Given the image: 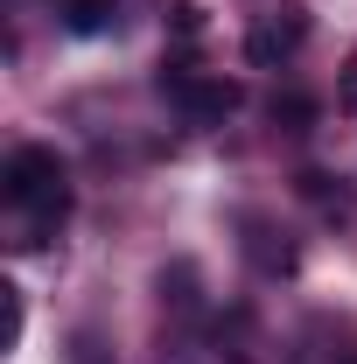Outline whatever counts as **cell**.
I'll return each mask as SVG.
<instances>
[{
	"instance_id": "obj_1",
	"label": "cell",
	"mask_w": 357,
	"mask_h": 364,
	"mask_svg": "<svg viewBox=\"0 0 357 364\" xmlns=\"http://www.w3.org/2000/svg\"><path fill=\"white\" fill-rule=\"evenodd\" d=\"M0 196L28 218V238L21 245H49V231L70 218V176L49 147H14L7 168H0Z\"/></svg>"
},
{
	"instance_id": "obj_2",
	"label": "cell",
	"mask_w": 357,
	"mask_h": 364,
	"mask_svg": "<svg viewBox=\"0 0 357 364\" xmlns=\"http://www.w3.org/2000/svg\"><path fill=\"white\" fill-rule=\"evenodd\" d=\"M161 98L176 105L189 127H224L238 105H245V85L238 77H203V70H182V63H161Z\"/></svg>"
},
{
	"instance_id": "obj_3",
	"label": "cell",
	"mask_w": 357,
	"mask_h": 364,
	"mask_svg": "<svg viewBox=\"0 0 357 364\" xmlns=\"http://www.w3.org/2000/svg\"><path fill=\"white\" fill-rule=\"evenodd\" d=\"M309 43V14H294V7H280V14H267L252 36H245V63H260V70H273V63H287L294 49Z\"/></svg>"
},
{
	"instance_id": "obj_4",
	"label": "cell",
	"mask_w": 357,
	"mask_h": 364,
	"mask_svg": "<svg viewBox=\"0 0 357 364\" xmlns=\"http://www.w3.org/2000/svg\"><path fill=\"white\" fill-rule=\"evenodd\" d=\"M119 21V0H63V28L70 36H105Z\"/></svg>"
},
{
	"instance_id": "obj_5",
	"label": "cell",
	"mask_w": 357,
	"mask_h": 364,
	"mask_svg": "<svg viewBox=\"0 0 357 364\" xmlns=\"http://www.w3.org/2000/svg\"><path fill=\"white\" fill-rule=\"evenodd\" d=\"M245 231H252L245 252H252V267H260V273H294V245H287V238H273L267 225H245Z\"/></svg>"
},
{
	"instance_id": "obj_6",
	"label": "cell",
	"mask_w": 357,
	"mask_h": 364,
	"mask_svg": "<svg viewBox=\"0 0 357 364\" xmlns=\"http://www.w3.org/2000/svg\"><path fill=\"white\" fill-rule=\"evenodd\" d=\"M161 301H169L176 316H196V267H189V259L161 267Z\"/></svg>"
},
{
	"instance_id": "obj_7",
	"label": "cell",
	"mask_w": 357,
	"mask_h": 364,
	"mask_svg": "<svg viewBox=\"0 0 357 364\" xmlns=\"http://www.w3.org/2000/svg\"><path fill=\"white\" fill-rule=\"evenodd\" d=\"M267 112H273V127H287V134H309V127H315V98H302V91L273 98Z\"/></svg>"
},
{
	"instance_id": "obj_8",
	"label": "cell",
	"mask_w": 357,
	"mask_h": 364,
	"mask_svg": "<svg viewBox=\"0 0 357 364\" xmlns=\"http://www.w3.org/2000/svg\"><path fill=\"white\" fill-rule=\"evenodd\" d=\"M63 364H112V343H105L98 329H78L70 350H63Z\"/></svg>"
},
{
	"instance_id": "obj_9",
	"label": "cell",
	"mask_w": 357,
	"mask_h": 364,
	"mask_svg": "<svg viewBox=\"0 0 357 364\" xmlns=\"http://www.w3.org/2000/svg\"><path fill=\"white\" fill-rule=\"evenodd\" d=\"M302 196H309V203H322V210H343V189H329V176H322V168H309V176H302Z\"/></svg>"
},
{
	"instance_id": "obj_10",
	"label": "cell",
	"mask_w": 357,
	"mask_h": 364,
	"mask_svg": "<svg viewBox=\"0 0 357 364\" xmlns=\"http://www.w3.org/2000/svg\"><path fill=\"white\" fill-rule=\"evenodd\" d=\"M161 7H169V21H176L182 36H196V28H203V14H196V0H161Z\"/></svg>"
},
{
	"instance_id": "obj_11",
	"label": "cell",
	"mask_w": 357,
	"mask_h": 364,
	"mask_svg": "<svg viewBox=\"0 0 357 364\" xmlns=\"http://www.w3.org/2000/svg\"><path fill=\"white\" fill-rule=\"evenodd\" d=\"M336 105L357 112V63H343V77H336Z\"/></svg>"
},
{
	"instance_id": "obj_12",
	"label": "cell",
	"mask_w": 357,
	"mask_h": 364,
	"mask_svg": "<svg viewBox=\"0 0 357 364\" xmlns=\"http://www.w3.org/2000/svg\"><path fill=\"white\" fill-rule=\"evenodd\" d=\"M351 364H357V358H351Z\"/></svg>"
}]
</instances>
